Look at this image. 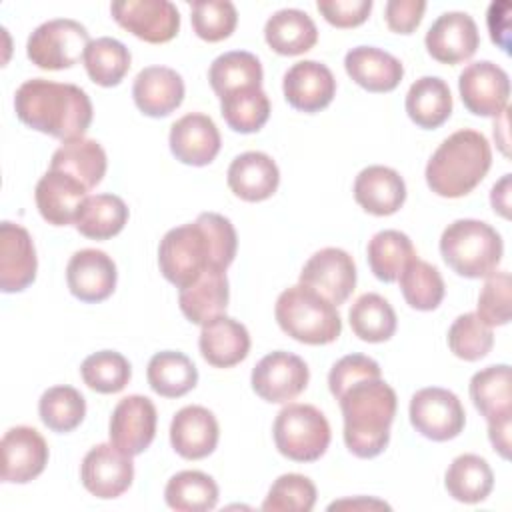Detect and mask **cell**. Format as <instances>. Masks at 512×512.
<instances>
[{
    "label": "cell",
    "instance_id": "6da1fadb",
    "mask_svg": "<svg viewBox=\"0 0 512 512\" xmlns=\"http://www.w3.org/2000/svg\"><path fill=\"white\" fill-rule=\"evenodd\" d=\"M236 248L238 236L232 222L222 214L202 212L194 222L164 234L158 246V266L170 284L184 288L210 268L226 270Z\"/></svg>",
    "mask_w": 512,
    "mask_h": 512
},
{
    "label": "cell",
    "instance_id": "7a4b0ae2",
    "mask_svg": "<svg viewBox=\"0 0 512 512\" xmlns=\"http://www.w3.org/2000/svg\"><path fill=\"white\" fill-rule=\"evenodd\" d=\"M14 110L20 122L62 142L84 138L92 122V102L80 86L46 78L20 84Z\"/></svg>",
    "mask_w": 512,
    "mask_h": 512
},
{
    "label": "cell",
    "instance_id": "3957f363",
    "mask_svg": "<svg viewBox=\"0 0 512 512\" xmlns=\"http://www.w3.org/2000/svg\"><path fill=\"white\" fill-rule=\"evenodd\" d=\"M344 418V444L358 458H374L384 452L390 440V426L396 416V392L378 378H364L352 384L338 398Z\"/></svg>",
    "mask_w": 512,
    "mask_h": 512
},
{
    "label": "cell",
    "instance_id": "277c9868",
    "mask_svg": "<svg viewBox=\"0 0 512 512\" xmlns=\"http://www.w3.org/2000/svg\"><path fill=\"white\" fill-rule=\"evenodd\" d=\"M492 150L484 134L462 128L450 134L426 164V184L442 198L470 194L488 174Z\"/></svg>",
    "mask_w": 512,
    "mask_h": 512
},
{
    "label": "cell",
    "instance_id": "5b68a950",
    "mask_svg": "<svg viewBox=\"0 0 512 512\" xmlns=\"http://www.w3.org/2000/svg\"><path fill=\"white\" fill-rule=\"evenodd\" d=\"M274 316L284 334L310 346L330 344L342 332L336 306L304 284L290 286L278 296Z\"/></svg>",
    "mask_w": 512,
    "mask_h": 512
},
{
    "label": "cell",
    "instance_id": "8992f818",
    "mask_svg": "<svg viewBox=\"0 0 512 512\" xmlns=\"http://www.w3.org/2000/svg\"><path fill=\"white\" fill-rule=\"evenodd\" d=\"M444 262L464 278H486L496 272L504 244L490 224L474 218H460L448 224L440 236Z\"/></svg>",
    "mask_w": 512,
    "mask_h": 512
},
{
    "label": "cell",
    "instance_id": "52a82bcc",
    "mask_svg": "<svg viewBox=\"0 0 512 512\" xmlns=\"http://www.w3.org/2000/svg\"><path fill=\"white\" fill-rule=\"evenodd\" d=\"M272 436L288 460L314 462L328 450L330 424L312 404H288L276 414Z\"/></svg>",
    "mask_w": 512,
    "mask_h": 512
},
{
    "label": "cell",
    "instance_id": "ba28073f",
    "mask_svg": "<svg viewBox=\"0 0 512 512\" xmlns=\"http://www.w3.org/2000/svg\"><path fill=\"white\" fill-rule=\"evenodd\" d=\"M90 42L86 26L72 18H54L28 36L26 56L42 70H64L84 58Z\"/></svg>",
    "mask_w": 512,
    "mask_h": 512
},
{
    "label": "cell",
    "instance_id": "9c48e42d",
    "mask_svg": "<svg viewBox=\"0 0 512 512\" xmlns=\"http://www.w3.org/2000/svg\"><path fill=\"white\" fill-rule=\"evenodd\" d=\"M408 414L416 432L434 442L456 438L466 424V412L458 396L438 386L418 390L410 398Z\"/></svg>",
    "mask_w": 512,
    "mask_h": 512
},
{
    "label": "cell",
    "instance_id": "30bf717a",
    "mask_svg": "<svg viewBox=\"0 0 512 512\" xmlns=\"http://www.w3.org/2000/svg\"><path fill=\"white\" fill-rule=\"evenodd\" d=\"M110 12L124 30L150 44L170 42L180 30V12L170 0H118Z\"/></svg>",
    "mask_w": 512,
    "mask_h": 512
},
{
    "label": "cell",
    "instance_id": "8fae6325",
    "mask_svg": "<svg viewBox=\"0 0 512 512\" xmlns=\"http://www.w3.org/2000/svg\"><path fill=\"white\" fill-rule=\"evenodd\" d=\"M310 370L306 362L284 350L266 354L252 370V390L266 402L284 404L302 394L308 386Z\"/></svg>",
    "mask_w": 512,
    "mask_h": 512
},
{
    "label": "cell",
    "instance_id": "7c38bea8",
    "mask_svg": "<svg viewBox=\"0 0 512 512\" xmlns=\"http://www.w3.org/2000/svg\"><path fill=\"white\" fill-rule=\"evenodd\" d=\"M84 488L102 500L122 496L134 480L132 456L112 442H102L88 450L80 466Z\"/></svg>",
    "mask_w": 512,
    "mask_h": 512
},
{
    "label": "cell",
    "instance_id": "4fadbf2b",
    "mask_svg": "<svg viewBox=\"0 0 512 512\" xmlns=\"http://www.w3.org/2000/svg\"><path fill=\"white\" fill-rule=\"evenodd\" d=\"M462 104L476 116H500L508 106L510 78L490 60L468 64L458 76Z\"/></svg>",
    "mask_w": 512,
    "mask_h": 512
},
{
    "label": "cell",
    "instance_id": "5bb4252c",
    "mask_svg": "<svg viewBox=\"0 0 512 512\" xmlns=\"http://www.w3.org/2000/svg\"><path fill=\"white\" fill-rule=\"evenodd\" d=\"M300 284L320 292L334 306L344 304L356 286V264L342 248H322L306 260Z\"/></svg>",
    "mask_w": 512,
    "mask_h": 512
},
{
    "label": "cell",
    "instance_id": "9a60e30c",
    "mask_svg": "<svg viewBox=\"0 0 512 512\" xmlns=\"http://www.w3.org/2000/svg\"><path fill=\"white\" fill-rule=\"evenodd\" d=\"M156 406L150 398L130 394L122 398L110 416V442L130 456L142 454L156 436Z\"/></svg>",
    "mask_w": 512,
    "mask_h": 512
},
{
    "label": "cell",
    "instance_id": "2e32d148",
    "mask_svg": "<svg viewBox=\"0 0 512 512\" xmlns=\"http://www.w3.org/2000/svg\"><path fill=\"white\" fill-rule=\"evenodd\" d=\"M2 482L26 484L40 476L48 464V444L32 426L10 428L0 442Z\"/></svg>",
    "mask_w": 512,
    "mask_h": 512
},
{
    "label": "cell",
    "instance_id": "e0dca14e",
    "mask_svg": "<svg viewBox=\"0 0 512 512\" xmlns=\"http://www.w3.org/2000/svg\"><path fill=\"white\" fill-rule=\"evenodd\" d=\"M424 44L434 60L442 64H460L472 58L480 44L478 26L466 12H444L428 28Z\"/></svg>",
    "mask_w": 512,
    "mask_h": 512
},
{
    "label": "cell",
    "instance_id": "ac0fdd59",
    "mask_svg": "<svg viewBox=\"0 0 512 512\" xmlns=\"http://www.w3.org/2000/svg\"><path fill=\"white\" fill-rule=\"evenodd\" d=\"M114 260L96 248H84L70 256L66 266V284L72 296L82 302L94 304L112 296L116 288Z\"/></svg>",
    "mask_w": 512,
    "mask_h": 512
},
{
    "label": "cell",
    "instance_id": "d6986e66",
    "mask_svg": "<svg viewBox=\"0 0 512 512\" xmlns=\"http://www.w3.org/2000/svg\"><path fill=\"white\" fill-rule=\"evenodd\" d=\"M286 102L300 112L324 110L336 94V78L332 70L316 60H300L292 64L282 82Z\"/></svg>",
    "mask_w": 512,
    "mask_h": 512
},
{
    "label": "cell",
    "instance_id": "ffe728a7",
    "mask_svg": "<svg viewBox=\"0 0 512 512\" xmlns=\"http://www.w3.org/2000/svg\"><path fill=\"white\" fill-rule=\"evenodd\" d=\"M38 270L30 232L14 222L0 224V288L6 294L26 290Z\"/></svg>",
    "mask_w": 512,
    "mask_h": 512
},
{
    "label": "cell",
    "instance_id": "44dd1931",
    "mask_svg": "<svg viewBox=\"0 0 512 512\" xmlns=\"http://www.w3.org/2000/svg\"><path fill=\"white\" fill-rule=\"evenodd\" d=\"M170 150L188 166H206L220 152V132L214 120L202 112H190L170 126Z\"/></svg>",
    "mask_w": 512,
    "mask_h": 512
},
{
    "label": "cell",
    "instance_id": "7402d4cb",
    "mask_svg": "<svg viewBox=\"0 0 512 512\" xmlns=\"http://www.w3.org/2000/svg\"><path fill=\"white\" fill-rule=\"evenodd\" d=\"M36 206L52 226L74 224L76 214L88 198V188L62 170H48L36 184Z\"/></svg>",
    "mask_w": 512,
    "mask_h": 512
},
{
    "label": "cell",
    "instance_id": "603a6c76",
    "mask_svg": "<svg viewBox=\"0 0 512 512\" xmlns=\"http://www.w3.org/2000/svg\"><path fill=\"white\" fill-rule=\"evenodd\" d=\"M218 438V420L204 406H184L170 422V444L176 454L186 460H202L210 456Z\"/></svg>",
    "mask_w": 512,
    "mask_h": 512
},
{
    "label": "cell",
    "instance_id": "cb8c5ba5",
    "mask_svg": "<svg viewBox=\"0 0 512 512\" xmlns=\"http://www.w3.org/2000/svg\"><path fill=\"white\" fill-rule=\"evenodd\" d=\"M132 98L142 114L168 116L184 100V80L168 66H146L134 78Z\"/></svg>",
    "mask_w": 512,
    "mask_h": 512
},
{
    "label": "cell",
    "instance_id": "d4e9b609",
    "mask_svg": "<svg viewBox=\"0 0 512 512\" xmlns=\"http://www.w3.org/2000/svg\"><path fill=\"white\" fill-rule=\"evenodd\" d=\"M200 354L214 368H232L250 352V334L238 320L220 314L202 324Z\"/></svg>",
    "mask_w": 512,
    "mask_h": 512
},
{
    "label": "cell",
    "instance_id": "484cf974",
    "mask_svg": "<svg viewBox=\"0 0 512 512\" xmlns=\"http://www.w3.org/2000/svg\"><path fill=\"white\" fill-rule=\"evenodd\" d=\"M228 188L246 202H262L270 198L280 184V170L276 162L258 150L236 156L228 166Z\"/></svg>",
    "mask_w": 512,
    "mask_h": 512
},
{
    "label": "cell",
    "instance_id": "4316f807",
    "mask_svg": "<svg viewBox=\"0 0 512 512\" xmlns=\"http://www.w3.org/2000/svg\"><path fill=\"white\" fill-rule=\"evenodd\" d=\"M354 200L368 214L390 216L402 208L406 200V184L394 168L374 164L360 170L356 176Z\"/></svg>",
    "mask_w": 512,
    "mask_h": 512
},
{
    "label": "cell",
    "instance_id": "83f0119b",
    "mask_svg": "<svg viewBox=\"0 0 512 512\" xmlns=\"http://www.w3.org/2000/svg\"><path fill=\"white\" fill-rule=\"evenodd\" d=\"M348 76L368 92H392L402 76V62L386 50L374 46H356L344 58Z\"/></svg>",
    "mask_w": 512,
    "mask_h": 512
},
{
    "label": "cell",
    "instance_id": "f1b7e54d",
    "mask_svg": "<svg viewBox=\"0 0 512 512\" xmlns=\"http://www.w3.org/2000/svg\"><path fill=\"white\" fill-rule=\"evenodd\" d=\"M230 290L226 270L210 268L202 272L192 284L180 288L178 304L182 314L192 324H204L214 316L224 314L228 306Z\"/></svg>",
    "mask_w": 512,
    "mask_h": 512
},
{
    "label": "cell",
    "instance_id": "f546056e",
    "mask_svg": "<svg viewBox=\"0 0 512 512\" xmlns=\"http://www.w3.org/2000/svg\"><path fill=\"white\" fill-rule=\"evenodd\" d=\"M264 38L276 54L298 56L314 48L318 42V28L304 10L282 8L266 20Z\"/></svg>",
    "mask_w": 512,
    "mask_h": 512
},
{
    "label": "cell",
    "instance_id": "4dcf8cb0",
    "mask_svg": "<svg viewBox=\"0 0 512 512\" xmlns=\"http://www.w3.org/2000/svg\"><path fill=\"white\" fill-rule=\"evenodd\" d=\"M406 112L410 120L426 130L442 126L452 114V94L438 76L418 78L406 94Z\"/></svg>",
    "mask_w": 512,
    "mask_h": 512
},
{
    "label": "cell",
    "instance_id": "1f68e13d",
    "mask_svg": "<svg viewBox=\"0 0 512 512\" xmlns=\"http://www.w3.org/2000/svg\"><path fill=\"white\" fill-rule=\"evenodd\" d=\"M444 486L448 494L464 504L486 500L494 488V472L478 454H460L446 470Z\"/></svg>",
    "mask_w": 512,
    "mask_h": 512
},
{
    "label": "cell",
    "instance_id": "d6a6232c",
    "mask_svg": "<svg viewBox=\"0 0 512 512\" xmlns=\"http://www.w3.org/2000/svg\"><path fill=\"white\" fill-rule=\"evenodd\" d=\"M106 152L90 138L64 142L50 160V170H62L80 180L88 190L98 186L106 174Z\"/></svg>",
    "mask_w": 512,
    "mask_h": 512
},
{
    "label": "cell",
    "instance_id": "836d02e7",
    "mask_svg": "<svg viewBox=\"0 0 512 512\" xmlns=\"http://www.w3.org/2000/svg\"><path fill=\"white\" fill-rule=\"evenodd\" d=\"M128 222V206L116 194H94L80 206L74 226L90 240H108Z\"/></svg>",
    "mask_w": 512,
    "mask_h": 512
},
{
    "label": "cell",
    "instance_id": "e575fe53",
    "mask_svg": "<svg viewBox=\"0 0 512 512\" xmlns=\"http://www.w3.org/2000/svg\"><path fill=\"white\" fill-rule=\"evenodd\" d=\"M470 398L488 420L512 416V374L508 364H494L476 372L470 380Z\"/></svg>",
    "mask_w": 512,
    "mask_h": 512
},
{
    "label": "cell",
    "instance_id": "d590c367",
    "mask_svg": "<svg viewBox=\"0 0 512 512\" xmlns=\"http://www.w3.org/2000/svg\"><path fill=\"white\" fill-rule=\"evenodd\" d=\"M146 378L156 394L164 398H180L196 386L198 370L186 354L162 350L150 358Z\"/></svg>",
    "mask_w": 512,
    "mask_h": 512
},
{
    "label": "cell",
    "instance_id": "8d00e7d4",
    "mask_svg": "<svg viewBox=\"0 0 512 512\" xmlns=\"http://www.w3.org/2000/svg\"><path fill=\"white\" fill-rule=\"evenodd\" d=\"M262 64L246 50H232L220 54L208 68V80L218 98L240 88H262Z\"/></svg>",
    "mask_w": 512,
    "mask_h": 512
},
{
    "label": "cell",
    "instance_id": "74e56055",
    "mask_svg": "<svg viewBox=\"0 0 512 512\" xmlns=\"http://www.w3.org/2000/svg\"><path fill=\"white\" fill-rule=\"evenodd\" d=\"M366 258L372 274L382 282L398 280L400 272L410 260L416 258L412 240L400 230L376 232L366 248Z\"/></svg>",
    "mask_w": 512,
    "mask_h": 512
},
{
    "label": "cell",
    "instance_id": "f35d334b",
    "mask_svg": "<svg viewBox=\"0 0 512 512\" xmlns=\"http://www.w3.org/2000/svg\"><path fill=\"white\" fill-rule=\"evenodd\" d=\"M164 498L172 510L206 512L218 504V486L200 470H182L168 480Z\"/></svg>",
    "mask_w": 512,
    "mask_h": 512
},
{
    "label": "cell",
    "instance_id": "ab89813d",
    "mask_svg": "<svg viewBox=\"0 0 512 512\" xmlns=\"http://www.w3.org/2000/svg\"><path fill=\"white\" fill-rule=\"evenodd\" d=\"M352 332L364 342H386L396 332V312L386 298L374 292L362 294L348 312Z\"/></svg>",
    "mask_w": 512,
    "mask_h": 512
},
{
    "label": "cell",
    "instance_id": "60d3db41",
    "mask_svg": "<svg viewBox=\"0 0 512 512\" xmlns=\"http://www.w3.org/2000/svg\"><path fill=\"white\" fill-rule=\"evenodd\" d=\"M220 114L234 132L252 134L268 122L270 100L262 88H240L220 98Z\"/></svg>",
    "mask_w": 512,
    "mask_h": 512
},
{
    "label": "cell",
    "instance_id": "b9f144b4",
    "mask_svg": "<svg viewBox=\"0 0 512 512\" xmlns=\"http://www.w3.org/2000/svg\"><path fill=\"white\" fill-rule=\"evenodd\" d=\"M84 68L98 86H118L130 70V50L116 38L102 36L88 44L84 52Z\"/></svg>",
    "mask_w": 512,
    "mask_h": 512
},
{
    "label": "cell",
    "instance_id": "7bdbcfd3",
    "mask_svg": "<svg viewBox=\"0 0 512 512\" xmlns=\"http://www.w3.org/2000/svg\"><path fill=\"white\" fill-rule=\"evenodd\" d=\"M400 290L406 304L414 310H434L440 306L446 286L436 266L414 258L406 264V268L398 276Z\"/></svg>",
    "mask_w": 512,
    "mask_h": 512
},
{
    "label": "cell",
    "instance_id": "ee69618b",
    "mask_svg": "<svg viewBox=\"0 0 512 512\" xmlns=\"http://www.w3.org/2000/svg\"><path fill=\"white\" fill-rule=\"evenodd\" d=\"M38 414L52 432H72L86 416V400L72 386H52L40 396Z\"/></svg>",
    "mask_w": 512,
    "mask_h": 512
},
{
    "label": "cell",
    "instance_id": "f6af8a7d",
    "mask_svg": "<svg viewBox=\"0 0 512 512\" xmlns=\"http://www.w3.org/2000/svg\"><path fill=\"white\" fill-rule=\"evenodd\" d=\"M80 374L88 388L100 394H116L130 382L132 368L120 352L100 350L82 362Z\"/></svg>",
    "mask_w": 512,
    "mask_h": 512
},
{
    "label": "cell",
    "instance_id": "bcb514c9",
    "mask_svg": "<svg viewBox=\"0 0 512 512\" xmlns=\"http://www.w3.org/2000/svg\"><path fill=\"white\" fill-rule=\"evenodd\" d=\"M448 346L460 360L476 362L492 350L494 334L492 328L484 324L476 312L460 314L448 330Z\"/></svg>",
    "mask_w": 512,
    "mask_h": 512
},
{
    "label": "cell",
    "instance_id": "7dc6e473",
    "mask_svg": "<svg viewBox=\"0 0 512 512\" xmlns=\"http://www.w3.org/2000/svg\"><path fill=\"white\" fill-rule=\"evenodd\" d=\"M316 504V486L308 476L302 474H282L278 476L268 496L262 502L266 512H310Z\"/></svg>",
    "mask_w": 512,
    "mask_h": 512
},
{
    "label": "cell",
    "instance_id": "c3c4849f",
    "mask_svg": "<svg viewBox=\"0 0 512 512\" xmlns=\"http://www.w3.org/2000/svg\"><path fill=\"white\" fill-rule=\"evenodd\" d=\"M190 22L198 38L220 42L234 32L238 12L228 0H196L190 4Z\"/></svg>",
    "mask_w": 512,
    "mask_h": 512
},
{
    "label": "cell",
    "instance_id": "681fc988",
    "mask_svg": "<svg viewBox=\"0 0 512 512\" xmlns=\"http://www.w3.org/2000/svg\"><path fill=\"white\" fill-rule=\"evenodd\" d=\"M478 318L492 326H504L510 322V274L492 272L486 276L482 292L478 296Z\"/></svg>",
    "mask_w": 512,
    "mask_h": 512
},
{
    "label": "cell",
    "instance_id": "f907efd6",
    "mask_svg": "<svg viewBox=\"0 0 512 512\" xmlns=\"http://www.w3.org/2000/svg\"><path fill=\"white\" fill-rule=\"evenodd\" d=\"M378 376H380V366L376 360L364 354H348L330 368L328 388H330V394L338 400L342 392L352 384H356L358 380L378 378Z\"/></svg>",
    "mask_w": 512,
    "mask_h": 512
},
{
    "label": "cell",
    "instance_id": "816d5d0a",
    "mask_svg": "<svg viewBox=\"0 0 512 512\" xmlns=\"http://www.w3.org/2000/svg\"><path fill=\"white\" fill-rule=\"evenodd\" d=\"M318 12L336 28H354L366 22L372 0H318Z\"/></svg>",
    "mask_w": 512,
    "mask_h": 512
},
{
    "label": "cell",
    "instance_id": "f5cc1de1",
    "mask_svg": "<svg viewBox=\"0 0 512 512\" xmlns=\"http://www.w3.org/2000/svg\"><path fill=\"white\" fill-rule=\"evenodd\" d=\"M424 10V0H388L384 8L386 24L396 34H412L422 22Z\"/></svg>",
    "mask_w": 512,
    "mask_h": 512
},
{
    "label": "cell",
    "instance_id": "db71d44e",
    "mask_svg": "<svg viewBox=\"0 0 512 512\" xmlns=\"http://www.w3.org/2000/svg\"><path fill=\"white\" fill-rule=\"evenodd\" d=\"M488 32L494 44L510 52V2L498 0L488 6Z\"/></svg>",
    "mask_w": 512,
    "mask_h": 512
},
{
    "label": "cell",
    "instance_id": "11a10c76",
    "mask_svg": "<svg viewBox=\"0 0 512 512\" xmlns=\"http://www.w3.org/2000/svg\"><path fill=\"white\" fill-rule=\"evenodd\" d=\"M510 424H512V416L488 420V438L494 450L506 460L510 458Z\"/></svg>",
    "mask_w": 512,
    "mask_h": 512
},
{
    "label": "cell",
    "instance_id": "9f6ffc18",
    "mask_svg": "<svg viewBox=\"0 0 512 512\" xmlns=\"http://www.w3.org/2000/svg\"><path fill=\"white\" fill-rule=\"evenodd\" d=\"M490 204L494 212L508 218L510 216V174H504L490 192Z\"/></svg>",
    "mask_w": 512,
    "mask_h": 512
},
{
    "label": "cell",
    "instance_id": "6f0895ef",
    "mask_svg": "<svg viewBox=\"0 0 512 512\" xmlns=\"http://www.w3.org/2000/svg\"><path fill=\"white\" fill-rule=\"evenodd\" d=\"M336 508H390L386 502H382V500H374V498H364V496H360V498H354V500H340V502H332L330 506H328V510H336Z\"/></svg>",
    "mask_w": 512,
    "mask_h": 512
}]
</instances>
